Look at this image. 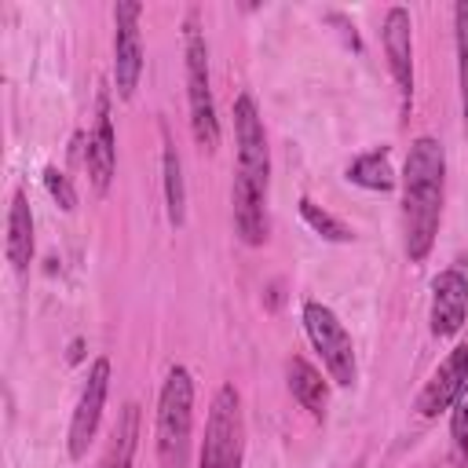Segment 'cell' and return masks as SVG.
I'll use <instances>...</instances> for the list:
<instances>
[{
    "label": "cell",
    "mask_w": 468,
    "mask_h": 468,
    "mask_svg": "<svg viewBox=\"0 0 468 468\" xmlns=\"http://www.w3.org/2000/svg\"><path fill=\"white\" fill-rule=\"evenodd\" d=\"M303 329H307L314 351L322 355L325 373L340 388L355 384V373H358L355 369V344H351V333L344 329V322L336 318V311L318 303V300H307L303 303Z\"/></svg>",
    "instance_id": "cell-5"
},
{
    "label": "cell",
    "mask_w": 468,
    "mask_h": 468,
    "mask_svg": "<svg viewBox=\"0 0 468 468\" xmlns=\"http://www.w3.org/2000/svg\"><path fill=\"white\" fill-rule=\"evenodd\" d=\"M442 179H446V154L442 143L420 135L410 143L406 168H402V216H406V256L420 263L439 234L442 219Z\"/></svg>",
    "instance_id": "cell-1"
},
{
    "label": "cell",
    "mask_w": 468,
    "mask_h": 468,
    "mask_svg": "<svg viewBox=\"0 0 468 468\" xmlns=\"http://www.w3.org/2000/svg\"><path fill=\"white\" fill-rule=\"evenodd\" d=\"M161 168H165V205H168V223L183 227L186 219V186H183V161L176 154V146L165 135V154H161Z\"/></svg>",
    "instance_id": "cell-18"
},
{
    "label": "cell",
    "mask_w": 468,
    "mask_h": 468,
    "mask_svg": "<svg viewBox=\"0 0 468 468\" xmlns=\"http://www.w3.org/2000/svg\"><path fill=\"white\" fill-rule=\"evenodd\" d=\"M234 139H238V176H245L249 183L267 190V183H271V150H267L263 117H260L256 99L249 91H241L234 99Z\"/></svg>",
    "instance_id": "cell-6"
},
{
    "label": "cell",
    "mask_w": 468,
    "mask_h": 468,
    "mask_svg": "<svg viewBox=\"0 0 468 468\" xmlns=\"http://www.w3.org/2000/svg\"><path fill=\"white\" fill-rule=\"evenodd\" d=\"M44 186H48V194L58 201V208H62V212H73V208H77V190H73L69 176H62L55 165H48V168H44Z\"/></svg>",
    "instance_id": "cell-22"
},
{
    "label": "cell",
    "mask_w": 468,
    "mask_h": 468,
    "mask_svg": "<svg viewBox=\"0 0 468 468\" xmlns=\"http://www.w3.org/2000/svg\"><path fill=\"white\" fill-rule=\"evenodd\" d=\"M106 391H110V358L99 355L88 369V380L80 388V399H77V410H73V420H69V457L73 461H80L88 453V446L99 431Z\"/></svg>",
    "instance_id": "cell-8"
},
{
    "label": "cell",
    "mask_w": 468,
    "mask_h": 468,
    "mask_svg": "<svg viewBox=\"0 0 468 468\" xmlns=\"http://www.w3.org/2000/svg\"><path fill=\"white\" fill-rule=\"evenodd\" d=\"M285 377H289V391H292V399H296L314 420H322V417H325V402H329V391H325L322 373H318L307 358L292 355L289 366H285Z\"/></svg>",
    "instance_id": "cell-14"
},
{
    "label": "cell",
    "mask_w": 468,
    "mask_h": 468,
    "mask_svg": "<svg viewBox=\"0 0 468 468\" xmlns=\"http://www.w3.org/2000/svg\"><path fill=\"white\" fill-rule=\"evenodd\" d=\"M194 428V380L183 366H172L157 399V464L186 468Z\"/></svg>",
    "instance_id": "cell-2"
},
{
    "label": "cell",
    "mask_w": 468,
    "mask_h": 468,
    "mask_svg": "<svg viewBox=\"0 0 468 468\" xmlns=\"http://www.w3.org/2000/svg\"><path fill=\"white\" fill-rule=\"evenodd\" d=\"M117 168V135H113V117H110V95L99 91V113H95V132L88 139V176L95 194H106L113 183Z\"/></svg>",
    "instance_id": "cell-12"
},
{
    "label": "cell",
    "mask_w": 468,
    "mask_h": 468,
    "mask_svg": "<svg viewBox=\"0 0 468 468\" xmlns=\"http://www.w3.org/2000/svg\"><path fill=\"white\" fill-rule=\"evenodd\" d=\"M186 99H190V132L205 154L219 146V121L208 84V48L194 22H186Z\"/></svg>",
    "instance_id": "cell-4"
},
{
    "label": "cell",
    "mask_w": 468,
    "mask_h": 468,
    "mask_svg": "<svg viewBox=\"0 0 468 468\" xmlns=\"http://www.w3.org/2000/svg\"><path fill=\"white\" fill-rule=\"evenodd\" d=\"M234 230L245 245H263L267 241V190L249 183L245 176H234Z\"/></svg>",
    "instance_id": "cell-13"
},
{
    "label": "cell",
    "mask_w": 468,
    "mask_h": 468,
    "mask_svg": "<svg viewBox=\"0 0 468 468\" xmlns=\"http://www.w3.org/2000/svg\"><path fill=\"white\" fill-rule=\"evenodd\" d=\"M384 51H388V66H391V77L399 84L402 106H410V95H413V22H410L406 7H388Z\"/></svg>",
    "instance_id": "cell-11"
},
{
    "label": "cell",
    "mask_w": 468,
    "mask_h": 468,
    "mask_svg": "<svg viewBox=\"0 0 468 468\" xmlns=\"http://www.w3.org/2000/svg\"><path fill=\"white\" fill-rule=\"evenodd\" d=\"M347 179L366 186V190H391L395 186V172H391V154L388 146H377L369 154H358L347 165Z\"/></svg>",
    "instance_id": "cell-17"
},
{
    "label": "cell",
    "mask_w": 468,
    "mask_h": 468,
    "mask_svg": "<svg viewBox=\"0 0 468 468\" xmlns=\"http://www.w3.org/2000/svg\"><path fill=\"white\" fill-rule=\"evenodd\" d=\"M135 442H139V406L128 402L117 417V428L110 435V446L99 461V468H132V457H135Z\"/></svg>",
    "instance_id": "cell-16"
},
{
    "label": "cell",
    "mask_w": 468,
    "mask_h": 468,
    "mask_svg": "<svg viewBox=\"0 0 468 468\" xmlns=\"http://www.w3.org/2000/svg\"><path fill=\"white\" fill-rule=\"evenodd\" d=\"M7 260L15 271H26L33 260V212L22 190H15L11 197V212H7Z\"/></svg>",
    "instance_id": "cell-15"
},
{
    "label": "cell",
    "mask_w": 468,
    "mask_h": 468,
    "mask_svg": "<svg viewBox=\"0 0 468 468\" xmlns=\"http://www.w3.org/2000/svg\"><path fill=\"white\" fill-rule=\"evenodd\" d=\"M245 457V417H241V395L234 384H223L212 395L208 420H205V442L197 468H241Z\"/></svg>",
    "instance_id": "cell-3"
},
{
    "label": "cell",
    "mask_w": 468,
    "mask_h": 468,
    "mask_svg": "<svg viewBox=\"0 0 468 468\" xmlns=\"http://www.w3.org/2000/svg\"><path fill=\"white\" fill-rule=\"evenodd\" d=\"M139 15L143 4L135 0H117L113 4V80L117 95L132 99L143 77V37H139Z\"/></svg>",
    "instance_id": "cell-7"
},
{
    "label": "cell",
    "mask_w": 468,
    "mask_h": 468,
    "mask_svg": "<svg viewBox=\"0 0 468 468\" xmlns=\"http://www.w3.org/2000/svg\"><path fill=\"white\" fill-rule=\"evenodd\" d=\"M468 314V274L461 267H446L431 282V333L453 336Z\"/></svg>",
    "instance_id": "cell-10"
},
{
    "label": "cell",
    "mask_w": 468,
    "mask_h": 468,
    "mask_svg": "<svg viewBox=\"0 0 468 468\" xmlns=\"http://www.w3.org/2000/svg\"><path fill=\"white\" fill-rule=\"evenodd\" d=\"M450 439H453V457L461 468H468V384L461 388L450 417Z\"/></svg>",
    "instance_id": "cell-21"
},
{
    "label": "cell",
    "mask_w": 468,
    "mask_h": 468,
    "mask_svg": "<svg viewBox=\"0 0 468 468\" xmlns=\"http://www.w3.org/2000/svg\"><path fill=\"white\" fill-rule=\"evenodd\" d=\"M300 216H303L307 227H311L318 238H325V241H351V238H355L347 223H340L333 212H325V208L314 205L311 197H300Z\"/></svg>",
    "instance_id": "cell-19"
},
{
    "label": "cell",
    "mask_w": 468,
    "mask_h": 468,
    "mask_svg": "<svg viewBox=\"0 0 468 468\" xmlns=\"http://www.w3.org/2000/svg\"><path fill=\"white\" fill-rule=\"evenodd\" d=\"M453 29H457V73H461V113H464V135H468V0L453 7Z\"/></svg>",
    "instance_id": "cell-20"
},
{
    "label": "cell",
    "mask_w": 468,
    "mask_h": 468,
    "mask_svg": "<svg viewBox=\"0 0 468 468\" xmlns=\"http://www.w3.org/2000/svg\"><path fill=\"white\" fill-rule=\"evenodd\" d=\"M468 384V344H457L442 362L439 369L428 377V384L420 388L417 395V413L420 417H439L442 410H450L461 395V388Z\"/></svg>",
    "instance_id": "cell-9"
}]
</instances>
